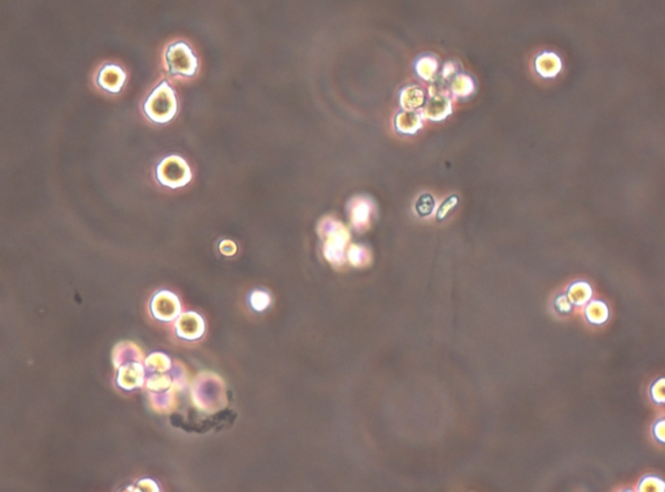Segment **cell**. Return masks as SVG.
I'll return each instance as SVG.
<instances>
[{
  "instance_id": "1",
  "label": "cell",
  "mask_w": 665,
  "mask_h": 492,
  "mask_svg": "<svg viewBox=\"0 0 665 492\" xmlns=\"http://www.w3.org/2000/svg\"><path fill=\"white\" fill-rule=\"evenodd\" d=\"M143 110L146 116L155 124L163 125L171 122L176 118L178 110L177 96L168 81H163L157 85L154 91L146 99Z\"/></svg>"
},
{
  "instance_id": "2",
  "label": "cell",
  "mask_w": 665,
  "mask_h": 492,
  "mask_svg": "<svg viewBox=\"0 0 665 492\" xmlns=\"http://www.w3.org/2000/svg\"><path fill=\"white\" fill-rule=\"evenodd\" d=\"M164 59L166 71L174 77H194L199 68V62L194 50L182 40L168 46Z\"/></svg>"
},
{
  "instance_id": "3",
  "label": "cell",
  "mask_w": 665,
  "mask_h": 492,
  "mask_svg": "<svg viewBox=\"0 0 665 492\" xmlns=\"http://www.w3.org/2000/svg\"><path fill=\"white\" fill-rule=\"evenodd\" d=\"M157 178L165 188H183L193 178V172L182 157L169 155L157 165Z\"/></svg>"
},
{
  "instance_id": "4",
  "label": "cell",
  "mask_w": 665,
  "mask_h": 492,
  "mask_svg": "<svg viewBox=\"0 0 665 492\" xmlns=\"http://www.w3.org/2000/svg\"><path fill=\"white\" fill-rule=\"evenodd\" d=\"M567 297L569 299L572 305H585L593 297V287L585 281L573 282L568 287Z\"/></svg>"
},
{
  "instance_id": "5",
  "label": "cell",
  "mask_w": 665,
  "mask_h": 492,
  "mask_svg": "<svg viewBox=\"0 0 665 492\" xmlns=\"http://www.w3.org/2000/svg\"><path fill=\"white\" fill-rule=\"evenodd\" d=\"M585 317L591 325H603L610 319V309L602 300H593L587 304Z\"/></svg>"
},
{
  "instance_id": "6",
  "label": "cell",
  "mask_w": 665,
  "mask_h": 492,
  "mask_svg": "<svg viewBox=\"0 0 665 492\" xmlns=\"http://www.w3.org/2000/svg\"><path fill=\"white\" fill-rule=\"evenodd\" d=\"M369 210L368 205L365 202H359V204L353 208V222L356 225V227H363V225H367L368 222L369 217Z\"/></svg>"
},
{
  "instance_id": "7",
  "label": "cell",
  "mask_w": 665,
  "mask_h": 492,
  "mask_svg": "<svg viewBox=\"0 0 665 492\" xmlns=\"http://www.w3.org/2000/svg\"><path fill=\"white\" fill-rule=\"evenodd\" d=\"M640 491H664V482L657 476H646L640 484Z\"/></svg>"
},
{
  "instance_id": "8",
  "label": "cell",
  "mask_w": 665,
  "mask_h": 492,
  "mask_svg": "<svg viewBox=\"0 0 665 492\" xmlns=\"http://www.w3.org/2000/svg\"><path fill=\"white\" fill-rule=\"evenodd\" d=\"M433 210H434V199L431 195L421 196L416 203V211L420 217L431 216Z\"/></svg>"
},
{
  "instance_id": "9",
  "label": "cell",
  "mask_w": 665,
  "mask_h": 492,
  "mask_svg": "<svg viewBox=\"0 0 665 492\" xmlns=\"http://www.w3.org/2000/svg\"><path fill=\"white\" fill-rule=\"evenodd\" d=\"M649 394H651L652 401L657 403V406H663V404H664V378L657 379V382L652 384V387H651V390H649Z\"/></svg>"
},
{
  "instance_id": "10",
  "label": "cell",
  "mask_w": 665,
  "mask_h": 492,
  "mask_svg": "<svg viewBox=\"0 0 665 492\" xmlns=\"http://www.w3.org/2000/svg\"><path fill=\"white\" fill-rule=\"evenodd\" d=\"M555 309L559 313L567 314V313L572 312L573 305H572L567 295H559V297L555 299Z\"/></svg>"
},
{
  "instance_id": "11",
  "label": "cell",
  "mask_w": 665,
  "mask_h": 492,
  "mask_svg": "<svg viewBox=\"0 0 665 492\" xmlns=\"http://www.w3.org/2000/svg\"><path fill=\"white\" fill-rule=\"evenodd\" d=\"M456 204H457V199H456V196H453V198H451L448 202H446L445 204H442V207L439 208L438 214H437L438 219H445L447 214H448V212L453 211V210H454L455 207H456Z\"/></svg>"
},
{
  "instance_id": "12",
  "label": "cell",
  "mask_w": 665,
  "mask_h": 492,
  "mask_svg": "<svg viewBox=\"0 0 665 492\" xmlns=\"http://www.w3.org/2000/svg\"><path fill=\"white\" fill-rule=\"evenodd\" d=\"M664 425V420L661 418V420H659V421L654 423V430H652V431H654V437H655V439H657L660 445H663L665 440Z\"/></svg>"
}]
</instances>
